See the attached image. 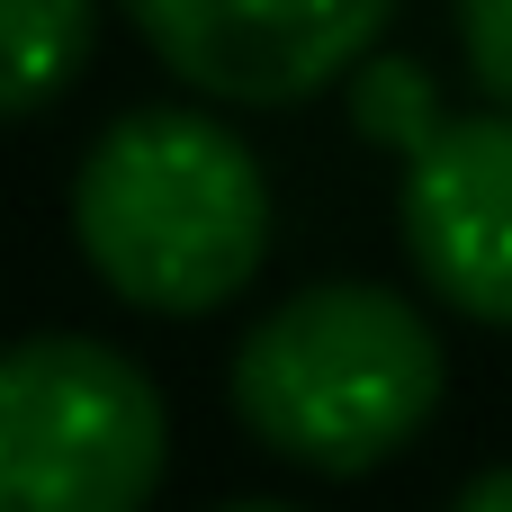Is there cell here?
I'll return each instance as SVG.
<instances>
[{"instance_id":"cell-7","label":"cell","mask_w":512,"mask_h":512,"mask_svg":"<svg viewBox=\"0 0 512 512\" xmlns=\"http://www.w3.org/2000/svg\"><path fill=\"white\" fill-rule=\"evenodd\" d=\"M351 117H360V135L369 144H387V153H423L432 135H441V108H432V72L423 63H405V54H369L360 63V81H351Z\"/></svg>"},{"instance_id":"cell-2","label":"cell","mask_w":512,"mask_h":512,"mask_svg":"<svg viewBox=\"0 0 512 512\" xmlns=\"http://www.w3.org/2000/svg\"><path fill=\"white\" fill-rule=\"evenodd\" d=\"M441 333L378 279H324L234 342V414L315 477H369L441 414Z\"/></svg>"},{"instance_id":"cell-9","label":"cell","mask_w":512,"mask_h":512,"mask_svg":"<svg viewBox=\"0 0 512 512\" xmlns=\"http://www.w3.org/2000/svg\"><path fill=\"white\" fill-rule=\"evenodd\" d=\"M450 512H512V459H504V468H486V477H468Z\"/></svg>"},{"instance_id":"cell-10","label":"cell","mask_w":512,"mask_h":512,"mask_svg":"<svg viewBox=\"0 0 512 512\" xmlns=\"http://www.w3.org/2000/svg\"><path fill=\"white\" fill-rule=\"evenodd\" d=\"M216 512H297V504H261V495H252V504H216Z\"/></svg>"},{"instance_id":"cell-4","label":"cell","mask_w":512,"mask_h":512,"mask_svg":"<svg viewBox=\"0 0 512 512\" xmlns=\"http://www.w3.org/2000/svg\"><path fill=\"white\" fill-rule=\"evenodd\" d=\"M153 63L198 99L297 108L351 63H369L396 0H117Z\"/></svg>"},{"instance_id":"cell-5","label":"cell","mask_w":512,"mask_h":512,"mask_svg":"<svg viewBox=\"0 0 512 512\" xmlns=\"http://www.w3.org/2000/svg\"><path fill=\"white\" fill-rule=\"evenodd\" d=\"M396 225H405V252L423 270V288L450 315L512 324V108L450 117L405 162Z\"/></svg>"},{"instance_id":"cell-3","label":"cell","mask_w":512,"mask_h":512,"mask_svg":"<svg viewBox=\"0 0 512 512\" xmlns=\"http://www.w3.org/2000/svg\"><path fill=\"white\" fill-rule=\"evenodd\" d=\"M162 387L99 333H27L0 369V512H144L162 495Z\"/></svg>"},{"instance_id":"cell-1","label":"cell","mask_w":512,"mask_h":512,"mask_svg":"<svg viewBox=\"0 0 512 512\" xmlns=\"http://www.w3.org/2000/svg\"><path fill=\"white\" fill-rule=\"evenodd\" d=\"M72 243L144 315H216L270 252V180L207 108H126L72 171Z\"/></svg>"},{"instance_id":"cell-8","label":"cell","mask_w":512,"mask_h":512,"mask_svg":"<svg viewBox=\"0 0 512 512\" xmlns=\"http://www.w3.org/2000/svg\"><path fill=\"white\" fill-rule=\"evenodd\" d=\"M459 45L486 99L512 108V0H459Z\"/></svg>"},{"instance_id":"cell-6","label":"cell","mask_w":512,"mask_h":512,"mask_svg":"<svg viewBox=\"0 0 512 512\" xmlns=\"http://www.w3.org/2000/svg\"><path fill=\"white\" fill-rule=\"evenodd\" d=\"M90 63V0H9V117H36Z\"/></svg>"}]
</instances>
